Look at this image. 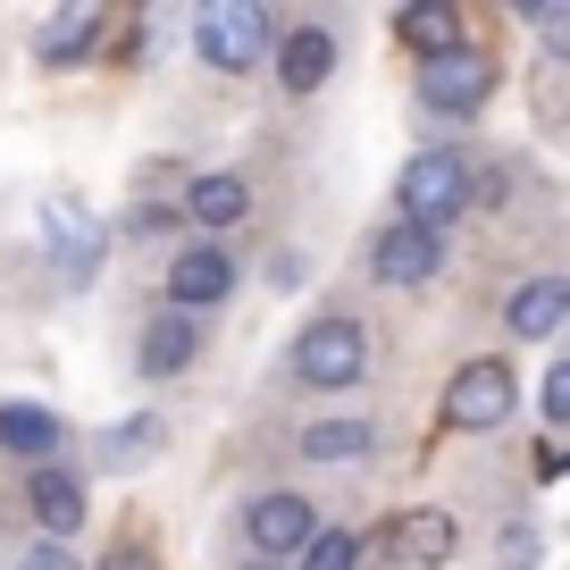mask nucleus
<instances>
[{"label": "nucleus", "mask_w": 570, "mask_h": 570, "mask_svg": "<svg viewBox=\"0 0 570 570\" xmlns=\"http://www.w3.org/2000/svg\"><path fill=\"white\" fill-rule=\"evenodd\" d=\"M394 202H403V227L445 235V218L470 210V160L462 151H411L403 177H394Z\"/></svg>", "instance_id": "obj_1"}, {"label": "nucleus", "mask_w": 570, "mask_h": 570, "mask_svg": "<svg viewBox=\"0 0 570 570\" xmlns=\"http://www.w3.org/2000/svg\"><path fill=\"white\" fill-rule=\"evenodd\" d=\"M512 403H520V377H512V361H462L453 370V386H445V428L453 436H487V428H503L512 420Z\"/></svg>", "instance_id": "obj_2"}, {"label": "nucleus", "mask_w": 570, "mask_h": 570, "mask_svg": "<svg viewBox=\"0 0 570 570\" xmlns=\"http://www.w3.org/2000/svg\"><path fill=\"white\" fill-rule=\"evenodd\" d=\"M495 51H479V42H445V51H428V68H420V92H428V109H445V118H470V109H487L495 101Z\"/></svg>", "instance_id": "obj_3"}, {"label": "nucleus", "mask_w": 570, "mask_h": 570, "mask_svg": "<svg viewBox=\"0 0 570 570\" xmlns=\"http://www.w3.org/2000/svg\"><path fill=\"white\" fill-rule=\"evenodd\" d=\"M361 370H370V327L361 320H311L303 336H294V377H303V386L336 394V386H353Z\"/></svg>", "instance_id": "obj_4"}, {"label": "nucleus", "mask_w": 570, "mask_h": 570, "mask_svg": "<svg viewBox=\"0 0 570 570\" xmlns=\"http://www.w3.org/2000/svg\"><path fill=\"white\" fill-rule=\"evenodd\" d=\"M194 51L210 59L218 76H244V68H261V51H268V9H235V0H210L194 18Z\"/></svg>", "instance_id": "obj_5"}, {"label": "nucleus", "mask_w": 570, "mask_h": 570, "mask_svg": "<svg viewBox=\"0 0 570 570\" xmlns=\"http://www.w3.org/2000/svg\"><path fill=\"white\" fill-rule=\"evenodd\" d=\"M235 294V261L218 244H194V252H177L168 261V303L194 320V311H210V303H227Z\"/></svg>", "instance_id": "obj_6"}, {"label": "nucleus", "mask_w": 570, "mask_h": 570, "mask_svg": "<svg viewBox=\"0 0 570 570\" xmlns=\"http://www.w3.org/2000/svg\"><path fill=\"white\" fill-rule=\"evenodd\" d=\"M370 268H377L386 285H428L436 268H445V235H428V227H403V218H394V227H386V235L370 244Z\"/></svg>", "instance_id": "obj_7"}, {"label": "nucleus", "mask_w": 570, "mask_h": 570, "mask_svg": "<svg viewBox=\"0 0 570 570\" xmlns=\"http://www.w3.org/2000/svg\"><path fill=\"white\" fill-rule=\"evenodd\" d=\"M311 529H320V512H311L303 495H261V503L244 512L252 553H303V546H311Z\"/></svg>", "instance_id": "obj_8"}, {"label": "nucleus", "mask_w": 570, "mask_h": 570, "mask_svg": "<svg viewBox=\"0 0 570 570\" xmlns=\"http://www.w3.org/2000/svg\"><path fill=\"white\" fill-rule=\"evenodd\" d=\"M453 546H462V520H453V512H403V520H394L386 562L394 570H436Z\"/></svg>", "instance_id": "obj_9"}, {"label": "nucleus", "mask_w": 570, "mask_h": 570, "mask_svg": "<svg viewBox=\"0 0 570 570\" xmlns=\"http://www.w3.org/2000/svg\"><path fill=\"white\" fill-rule=\"evenodd\" d=\"M327 76H336V35H327V26H294V35L277 42V85L303 101V92H320Z\"/></svg>", "instance_id": "obj_10"}, {"label": "nucleus", "mask_w": 570, "mask_h": 570, "mask_svg": "<svg viewBox=\"0 0 570 570\" xmlns=\"http://www.w3.org/2000/svg\"><path fill=\"white\" fill-rule=\"evenodd\" d=\"M503 320H512L520 344H553V336H562V320H570V285H562V277H529V285L512 294V311H503Z\"/></svg>", "instance_id": "obj_11"}, {"label": "nucleus", "mask_w": 570, "mask_h": 570, "mask_svg": "<svg viewBox=\"0 0 570 570\" xmlns=\"http://www.w3.org/2000/svg\"><path fill=\"white\" fill-rule=\"evenodd\" d=\"M42 227H51L59 261H68L76 277H85V268L101 261V227H92V218H85V202H76V194H51V202H42Z\"/></svg>", "instance_id": "obj_12"}, {"label": "nucleus", "mask_w": 570, "mask_h": 570, "mask_svg": "<svg viewBox=\"0 0 570 570\" xmlns=\"http://www.w3.org/2000/svg\"><path fill=\"white\" fill-rule=\"evenodd\" d=\"M35 520L51 529V546H59V537H76V529H85V487H76L68 470H51V462L35 470Z\"/></svg>", "instance_id": "obj_13"}, {"label": "nucleus", "mask_w": 570, "mask_h": 570, "mask_svg": "<svg viewBox=\"0 0 570 570\" xmlns=\"http://www.w3.org/2000/svg\"><path fill=\"white\" fill-rule=\"evenodd\" d=\"M101 42V9H59L51 26H42V42H35V59L42 68H76V59Z\"/></svg>", "instance_id": "obj_14"}, {"label": "nucleus", "mask_w": 570, "mask_h": 570, "mask_svg": "<svg viewBox=\"0 0 570 570\" xmlns=\"http://www.w3.org/2000/svg\"><path fill=\"white\" fill-rule=\"evenodd\" d=\"M194 353H202V327L185 320V311H168V320L142 336V353H135V361H142V377H177Z\"/></svg>", "instance_id": "obj_15"}, {"label": "nucleus", "mask_w": 570, "mask_h": 570, "mask_svg": "<svg viewBox=\"0 0 570 570\" xmlns=\"http://www.w3.org/2000/svg\"><path fill=\"white\" fill-rule=\"evenodd\" d=\"M160 445H168V420H151V411L118 420V428H101V470H142Z\"/></svg>", "instance_id": "obj_16"}, {"label": "nucleus", "mask_w": 570, "mask_h": 570, "mask_svg": "<svg viewBox=\"0 0 570 570\" xmlns=\"http://www.w3.org/2000/svg\"><path fill=\"white\" fill-rule=\"evenodd\" d=\"M244 210H252L244 177H194V194H185V218H194V227H235Z\"/></svg>", "instance_id": "obj_17"}, {"label": "nucleus", "mask_w": 570, "mask_h": 570, "mask_svg": "<svg viewBox=\"0 0 570 570\" xmlns=\"http://www.w3.org/2000/svg\"><path fill=\"white\" fill-rule=\"evenodd\" d=\"M361 453H377V428L370 420H320V428H303V462H361Z\"/></svg>", "instance_id": "obj_18"}, {"label": "nucleus", "mask_w": 570, "mask_h": 570, "mask_svg": "<svg viewBox=\"0 0 570 570\" xmlns=\"http://www.w3.org/2000/svg\"><path fill=\"white\" fill-rule=\"evenodd\" d=\"M0 445L26 453V462H42V453H59V420L35 403H0Z\"/></svg>", "instance_id": "obj_19"}, {"label": "nucleus", "mask_w": 570, "mask_h": 570, "mask_svg": "<svg viewBox=\"0 0 570 570\" xmlns=\"http://www.w3.org/2000/svg\"><path fill=\"white\" fill-rule=\"evenodd\" d=\"M453 26H462V18H453L445 0H420V9H394V35H403V42H420V51H445V42H462Z\"/></svg>", "instance_id": "obj_20"}, {"label": "nucleus", "mask_w": 570, "mask_h": 570, "mask_svg": "<svg viewBox=\"0 0 570 570\" xmlns=\"http://www.w3.org/2000/svg\"><path fill=\"white\" fill-rule=\"evenodd\" d=\"M303 570H361V537L353 529H311V546L294 553Z\"/></svg>", "instance_id": "obj_21"}, {"label": "nucleus", "mask_w": 570, "mask_h": 570, "mask_svg": "<svg viewBox=\"0 0 570 570\" xmlns=\"http://www.w3.org/2000/svg\"><path fill=\"white\" fill-rule=\"evenodd\" d=\"M546 420H553V428L570 420V370H562V361L546 370Z\"/></svg>", "instance_id": "obj_22"}, {"label": "nucleus", "mask_w": 570, "mask_h": 570, "mask_svg": "<svg viewBox=\"0 0 570 570\" xmlns=\"http://www.w3.org/2000/svg\"><path fill=\"white\" fill-rule=\"evenodd\" d=\"M520 18H529V26H546V35H553V26H570V9H562V0H537V9H520Z\"/></svg>", "instance_id": "obj_23"}, {"label": "nucleus", "mask_w": 570, "mask_h": 570, "mask_svg": "<svg viewBox=\"0 0 570 570\" xmlns=\"http://www.w3.org/2000/svg\"><path fill=\"white\" fill-rule=\"evenodd\" d=\"M26 570H76V562H68V553H59V546H42V553H35V562H26Z\"/></svg>", "instance_id": "obj_24"}, {"label": "nucleus", "mask_w": 570, "mask_h": 570, "mask_svg": "<svg viewBox=\"0 0 570 570\" xmlns=\"http://www.w3.org/2000/svg\"><path fill=\"white\" fill-rule=\"evenodd\" d=\"M101 570H151V562H142V553H135V546H126V553H109V562H101Z\"/></svg>", "instance_id": "obj_25"}]
</instances>
